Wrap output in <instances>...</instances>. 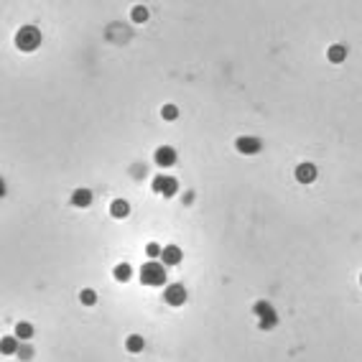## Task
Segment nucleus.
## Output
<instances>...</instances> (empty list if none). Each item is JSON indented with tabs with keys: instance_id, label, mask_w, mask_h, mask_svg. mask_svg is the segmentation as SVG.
<instances>
[{
	"instance_id": "obj_20",
	"label": "nucleus",
	"mask_w": 362,
	"mask_h": 362,
	"mask_svg": "<svg viewBox=\"0 0 362 362\" xmlns=\"http://www.w3.org/2000/svg\"><path fill=\"white\" fill-rule=\"evenodd\" d=\"M21 362H28L31 357H34V347H31V342H21V347H18V354H16Z\"/></svg>"
},
{
	"instance_id": "obj_13",
	"label": "nucleus",
	"mask_w": 362,
	"mask_h": 362,
	"mask_svg": "<svg viewBox=\"0 0 362 362\" xmlns=\"http://www.w3.org/2000/svg\"><path fill=\"white\" fill-rule=\"evenodd\" d=\"M112 276H115L117 283H128V281L133 278V265H130V263H117L115 270H112Z\"/></svg>"
},
{
	"instance_id": "obj_1",
	"label": "nucleus",
	"mask_w": 362,
	"mask_h": 362,
	"mask_svg": "<svg viewBox=\"0 0 362 362\" xmlns=\"http://www.w3.org/2000/svg\"><path fill=\"white\" fill-rule=\"evenodd\" d=\"M138 278H140L143 286H153V288L166 286V281H168L166 278V265L161 260H148V263H143L138 268Z\"/></svg>"
},
{
	"instance_id": "obj_11",
	"label": "nucleus",
	"mask_w": 362,
	"mask_h": 362,
	"mask_svg": "<svg viewBox=\"0 0 362 362\" xmlns=\"http://www.w3.org/2000/svg\"><path fill=\"white\" fill-rule=\"evenodd\" d=\"M110 215H112L115 220H125V217L130 215V204H128L125 199H112V204H110Z\"/></svg>"
},
{
	"instance_id": "obj_12",
	"label": "nucleus",
	"mask_w": 362,
	"mask_h": 362,
	"mask_svg": "<svg viewBox=\"0 0 362 362\" xmlns=\"http://www.w3.org/2000/svg\"><path fill=\"white\" fill-rule=\"evenodd\" d=\"M18 347H21L18 337H3V339H0V352H3L6 357L8 354H18Z\"/></svg>"
},
{
	"instance_id": "obj_3",
	"label": "nucleus",
	"mask_w": 362,
	"mask_h": 362,
	"mask_svg": "<svg viewBox=\"0 0 362 362\" xmlns=\"http://www.w3.org/2000/svg\"><path fill=\"white\" fill-rule=\"evenodd\" d=\"M253 311L258 314V324H260V329H273L276 324H278V314H276V309L268 304V301H258L255 306H253Z\"/></svg>"
},
{
	"instance_id": "obj_5",
	"label": "nucleus",
	"mask_w": 362,
	"mask_h": 362,
	"mask_svg": "<svg viewBox=\"0 0 362 362\" xmlns=\"http://www.w3.org/2000/svg\"><path fill=\"white\" fill-rule=\"evenodd\" d=\"M150 187H153V192H156V194H161V197L171 199V197L178 192V181H176L173 176H156V178L150 181Z\"/></svg>"
},
{
	"instance_id": "obj_14",
	"label": "nucleus",
	"mask_w": 362,
	"mask_h": 362,
	"mask_svg": "<svg viewBox=\"0 0 362 362\" xmlns=\"http://www.w3.org/2000/svg\"><path fill=\"white\" fill-rule=\"evenodd\" d=\"M326 59H329L331 64H342V62L347 59V49H344L342 44H334V46L326 49Z\"/></svg>"
},
{
	"instance_id": "obj_17",
	"label": "nucleus",
	"mask_w": 362,
	"mask_h": 362,
	"mask_svg": "<svg viewBox=\"0 0 362 362\" xmlns=\"http://www.w3.org/2000/svg\"><path fill=\"white\" fill-rule=\"evenodd\" d=\"M161 117H163L166 123H173V120L178 117V107H176V105H171V102H168V105H163V107H161Z\"/></svg>"
},
{
	"instance_id": "obj_18",
	"label": "nucleus",
	"mask_w": 362,
	"mask_h": 362,
	"mask_svg": "<svg viewBox=\"0 0 362 362\" xmlns=\"http://www.w3.org/2000/svg\"><path fill=\"white\" fill-rule=\"evenodd\" d=\"M130 18H133L135 23H145V21H148V8H145V6H135V8L130 11Z\"/></svg>"
},
{
	"instance_id": "obj_9",
	"label": "nucleus",
	"mask_w": 362,
	"mask_h": 362,
	"mask_svg": "<svg viewBox=\"0 0 362 362\" xmlns=\"http://www.w3.org/2000/svg\"><path fill=\"white\" fill-rule=\"evenodd\" d=\"M316 176H319V171H316L314 163H298L296 166V181L298 184H311Z\"/></svg>"
},
{
	"instance_id": "obj_8",
	"label": "nucleus",
	"mask_w": 362,
	"mask_h": 362,
	"mask_svg": "<svg viewBox=\"0 0 362 362\" xmlns=\"http://www.w3.org/2000/svg\"><path fill=\"white\" fill-rule=\"evenodd\" d=\"M181 260H184V253H181V248H178V245H166V248H163V253H161V263H163L166 268L178 265Z\"/></svg>"
},
{
	"instance_id": "obj_4",
	"label": "nucleus",
	"mask_w": 362,
	"mask_h": 362,
	"mask_svg": "<svg viewBox=\"0 0 362 362\" xmlns=\"http://www.w3.org/2000/svg\"><path fill=\"white\" fill-rule=\"evenodd\" d=\"M187 298H189V293H187V288L181 286V283H168V286L163 288V301H166L168 306H173V309L184 306Z\"/></svg>"
},
{
	"instance_id": "obj_15",
	"label": "nucleus",
	"mask_w": 362,
	"mask_h": 362,
	"mask_svg": "<svg viewBox=\"0 0 362 362\" xmlns=\"http://www.w3.org/2000/svg\"><path fill=\"white\" fill-rule=\"evenodd\" d=\"M34 334H36L34 324H28V321H18V324H16V337H18L21 342H28V339H34Z\"/></svg>"
},
{
	"instance_id": "obj_22",
	"label": "nucleus",
	"mask_w": 362,
	"mask_h": 362,
	"mask_svg": "<svg viewBox=\"0 0 362 362\" xmlns=\"http://www.w3.org/2000/svg\"><path fill=\"white\" fill-rule=\"evenodd\" d=\"M359 283H362V276H359Z\"/></svg>"
},
{
	"instance_id": "obj_7",
	"label": "nucleus",
	"mask_w": 362,
	"mask_h": 362,
	"mask_svg": "<svg viewBox=\"0 0 362 362\" xmlns=\"http://www.w3.org/2000/svg\"><path fill=\"white\" fill-rule=\"evenodd\" d=\"M153 161H156L161 168H171V166L176 163V150H173L171 145H161V148H156Z\"/></svg>"
},
{
	"instance_id": "obj_16",
	"label": "nucleus",
	"mask_w": 362,
	"mask_h": 362,
	"mask_svg": "<svg viewBox=\"0 0 362 362\" xmlns=\"http://www.w3.org/2000/svg\"><path fill=\"white\" fill-rule=\"evenodd\" d=\"M143 347H145V339H143L140 334H130V337L125 339V349L133 352V354H135V352H143Z\"/></svg>"
},
{
	"instance_id": "obj_21",
	"label": "nucleus",
	"mask_w": 362,
	"mask_h": 362,
	"mask_svg": "<svg viewBox=\"0 0 362 362\" xmlns=\"http://www.w3.org/2000/svg\"><path fill=\"white\" fill-rule=\"evenodd\" d=\"M161 253H163V248H161L158 243H148V245H145V255H148V260H161Z\"/></svg>"
},
{
	"instance_id": "obj_6",
	"label": "nucleus",
	"mask_w": 362,
	"mask_h": 362,
	"mask_svg": "<svg viewBox=\"0 0 362 362\" xmlns=\"http://www.w3.org/2000/svg\"><path fill=\"white\" fill-rule=\"evenodd\" d=\"M235 148H237L240 153H245V156H253V153H260L263 140L255 138V135H240V138L235 140Z\"/></svg>"
},
{
	"instance_id": "obj_19",
	"label": "nucleus",
	"mask_w": 362,
	"mask_h": 362,
	"mask_svg": "<svg viewBox=\"0 0 362 362\" xmlns=\"http://www.w3.org/2000/svg\"><path fill=\"white\" fill-rule=\"evenodd\" d=\"M79 301H82L84 306H95V304H97V291H92V288L79 291Z\"/></svg>"
},
{
	"instance_id": "obj_10",
	"label": "nucleus",
	"mask_w": 362,
	"mask_h": 362,
	"mask_svg": "<svg viewBox=\"0 0 362 362\" xmlns=\"http://www.w3.org/2000/svg\"><path fill=\"white\" fill-rule=\"evenodd\" d=\"M72 204L79 207V209L89 207V204H92V192H89V189H74V192H72Z\"/></svg>"
},
{
	"instance_id": "obj_2",
	"label": "nucleus",
	"mask_w": 362,
	"mask_h": 362,
	"mask_svg": "<svg viewBox=\"0 0 362 362\" xmlns=\"http://www.w3.org/2000/svg\"><path fill=\"white\" fill-rule=\"evenodd\" d=\"M16 46L21 51H36L41 46V31L36 26H21L16 31Z\"/></svg>"
}]
</instances>
